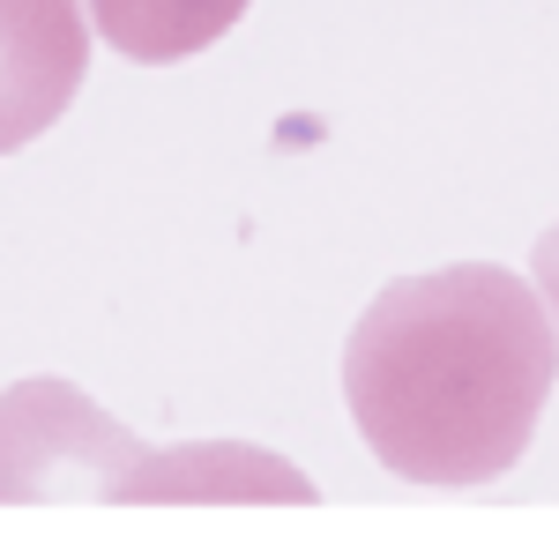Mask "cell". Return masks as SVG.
<instances>
[{
  "instance_id": "cell-3",
  "label": "cell",
  "mask_w": 559,
  "mask_h": 551,
  "mask_svg": "<svg viewBox=\"0 0 559 551\" xmlns=\"http://www.w3.org/2000/svg\"><path fill=\"white\" fill-rule=\"evenodd\" d=\"M90 75L83 0H0V157L31 149Z\"/></svg>"
},
{
  "instance_id": "cell-4",
  "label": "cell",
  "mask_w": 559,
  "mask_h": 551,
  "mask_svg": "<svg viewBox=\"0 0 559 551\" xmlns=\"http://www.w3.org/2000/svg\"><path fill=\"white\" fill-rule=\"evenodd\" d=\"M202 507V500H292L313 507V477L292 469L269 447L247 440H187V447H150L142 469L128 477L120 507Z\"/></svg>"
},
{
  "instance_id": "cell-1",
  "label": "cell",
  "mask_w": 559,
  "mask_h": 551,
  "mask_svg": "<svg viewBox=\"0 0 559 551\" xmlns=\"http://www.w3.org/2000/svg\"><path fill=\"white\" fill-rule=\"evenodd\" d=\"M559 381V328L537 284L455 261L373 291L344 343V403L403 484L471 492L530 455Z\"/></svg>"
},
{
  "instance_id": "cell-6",
  "label": "cell",
  "mask_w": 559,
  "mask_h": 551,
  "mask_svg": "<svg viewBox=\"0 0 559 551\" xmlns=\"http://www.w3.org/2000/svg\"><path fill=\"white\" fill-rule=\"evenodd\" d=\"M530 276H537V298L552 306V328H559V224L530 247Z\"/></svg>"
},
{
  "instance_id": "cell-2",
  "label": "cell",
  "mask_w": 559,
  "mask_h": 551,
  "mask_svg": "<svg viewBox=\"0 0 559 551\" xmlns=\"http://www.w3.org/2000/svg\"><path fill=\"white\" fill-rule=\"evenodd\" d=\"M142 455L150 447L75 381L31 373L0 387V507H52V500L120 507Z\"/></svg>"
},
{
  "instance_id": "cell-5",
  "label": "cell",
  "mask_w": 559,
  "mask_h": 551,
  "mask_svg": "<svg viewBox=\"0 0 559 551\" xmlns=\"http://www.w3.org/2000/svg\"><path fill=\"white\" fill-rule=\"evenodd\" d=\"M254 0H90V31L134 68H173L239 31Z\"/></svg>"
}]
</instances>
